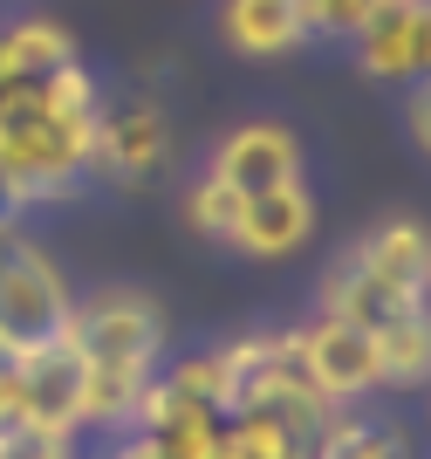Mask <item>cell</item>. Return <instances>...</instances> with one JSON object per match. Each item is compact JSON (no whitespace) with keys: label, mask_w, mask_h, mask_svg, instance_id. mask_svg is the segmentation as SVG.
Here are the masks:
<instances>
[{"label":"cell","mask_w":431,"mask_h":459,"mask_svg":"<svg viewBox=\"0 0 431 459\" xmlns=\"http://www.w3.org/2000/svg\"><path fill=\"white\" fill-rule=\"evenodd\" d=\"M96 76L82 62H62L48 76L0 82V172L28 199H69L90 178V137H96Z\"/></svg>","instance_id":"cell-1"},{"label":"cell","mask_w":431,"mask_h":459,"mask_svg":"<svg viewBox=\"0 0 431 459\" xmlns=\"http://www.w3.org/2000/svg\"><path fill=\"white\" fill-rule=\"evenodd\" d=\"M62 343L82 357V425H96V432H131L137 398H144V384L158 377L165 343H171L165 308L151 302L144 288H103V295L69 308Z\"/></svg>","instance_id":"cell-2"},{"label":"cell","mask_w":431,"mask_h":459,"mask_svg":"<svg viewBox=\"0 0 431 459\" xmlns=\"http://www.w3.org/2000/svg\"><path fill=\"white\" fill-rule=\"evenodd\" d=\"M69 308H75V295L62 281L56 254L35 247L28 233H7L0 240V343L14 357H35V350L62 343Z\"/></svg>","instance_id":"cell-3"},{"label":"cell","mask_w":431,"mask_h":459,"mask_svg":"<svg viewBox=\"0 0 431 459\" xmlns=\"http://www.w3.org/2000/svg\"><path fill=\"white\" fill-rule=\"evenodd\" d=\"M301 377L315 384L329 404H363L370 391H384V350L370 329L342 323V316H315L308 329H295Z\"/></svg>","instance_id":"cell-4"},{"label":"cell","mask_w":431,"mask_h":459,"mask_svg":"<svg viewBox=\"0 0 431 459\" xmlns=\"http://www.w3.org/2000/svg\"><path fill=\"white\" fill-rule=\"evenodd\" d=\"M171 158V124L151 96L131 103H96V137H90V172L116 178V186H137V178H158Z\"/></svg>","instance_id":"cell-5"},{"label":"cell","mask_w":431,"mask_h":459,"mask_svg":"<svg viewBox=\"0 0 431 459\" xmlns=\"http://www.w3.org/2000/svg\"><path fill=\"white\" fill-rule=\"evenodd\" d=\"M357 69L370 82H425L431 69V7L425 0H376L357 35Z\"/></svg>","instance_id":"cell-6"},{"label":"cell","mask_w":431,"mask_h":459,"mask_svg":"<svg viewBox=\"0 0 431 459\" xmlns=\"http://www.w3.org/2000/svg\"><path fill=\"white\" fill-rule=\"evenodd\" d=\"M206 172L220 178V186H233L240 199H254V192H274V186H288V178H301V144H295L288 124L254 117V124H233V131L212 144Z\"/></svg>","instance_id":"cell-7"},{"label":"cell","mask_w":431,"mask_h":459,"mask_svg":"<svg viewBox=\"0 0 431 459\" xmlns=\"http://www.w3.org/2000/svg\"><path fill=\"white\" fill-rule=\"evenodd\" d=\"M21 432H41V439L82 432V357L69 343L21 357Z\"/></svg>","instance_id":"cell-8"},{"label":"cell","mask_w":431,"mask_h":459,"mask_svg":"<svg viewBox=\"0 0 431 459\" xmlns=\"http://www.w3.org/2000/svg\"><path fill=\"white\" fill-rule=\"evenodd\" d=\"M308 233H315V192L301 186V178H288V186H274V192L240 199V220L226 233V247L254 254V261H281V254H295Z\"/></svg>","instance_id":"cell-9"},{"label":"cell","mask_w":431,"mask_h":459,"mask_svg":"<svg viewBox=\"0 0 431 459\" xmlns=\"http://www.w3.org/2000/svg\"><path fill=\"white\" fill-rule=\"evenodd\" d=\"M322 316H342V323H357V329H370V336H376V329L404 323V316H425V302L384 288L376 274L357 268V254H342L336 268L322 274Z\"/></svg>","instance_id":"cell-10"},{"label":"cell","mask_w":431,"mask_h":459,"mask_svg":"<svg viewBox=\"0 0 431 459\" xmlns=\"http://www.w3.org/2000/svg\"><path fill=\"white\" fill-rule=\"evenodd\" d=\"M220 41L246 62H281L301 48L295 0H220Z\"/></svg>","instance_id":"cell-11"},{"label":"cell","mask_w":431,"mask_h":459,"mask_svg":"<svg viewBox=\"0 0 431 459\" xmlns=\"http://www.w3.org/2000/svg\"><path fill=\"white\" fill-rule=\"evenodd\" d=\"M357 268L376 274L384 288H397V295H418L425 302V274H431V240L418 220H384L376 233H363L357 247Z\"/></svg>","instance_id":"cell-12"},{"label":"cell","mask_w":431,"mask_h":459,"mask_svg":"<svg viewBox=\"0 0 431 459\" xmlns=\"http://www.w3.org/2000/svg\"><path fill=\"white\" fill-rule=\"evenodd\" d=\"M308 459H411V439L391 419H363V411L336 404L322 419V432L308 439Z\"/></svg>","instance_id":"cell-13"},{"label":"cell","mask_w":431,"mask_h":459,"mask_svg":"<svg viewBox=\"0 0 431 459\" xmlns=\"http://www.w3.org/2000/svg\"><path fill=\"white\" fill-rule=\"evenodd\" d=\"M62 62H75V35L62 28V21H14V28H0V82H28V76H48V69H62Z\"/></svg>","instance_id":"cell-14"},{"label":"cell","mask_w":431,"mask_h":459,"mask_svg":"<svg viewBox=\"0 0 431 459\" xmlns=\"http://www.w3.org/2000/svg\"><path fill=\"white\" fill-rule=\"evenodd\" d=\"M376 350H384V391H418L431 377V329L425 316H404V323L376 329Z\"/></svg>","instance_id":"cell-15"},{"label":"cell","mask_w":431,"mask_h":459,"mask_svg":"<svg viewBox=\"0 0 431 459\" xmlns=\"http://www.w3.org/2000/svg\"><path fill=\"white\" fill-rule=\"evenodd\" d=\"M233 220H240V192L220 186L212 172H199V178L185 186V227L206 233V240H226V233H233Z\"/></svg>","instance_id":"cell-16"},{"label":"cell","mask_w":431,"mask_h":459,"mask_svg":"<svg viewBox=\"0 0 431 459\" xmlns=\"http://www.w3.org/2000/svg\"><path fill=\"white\" fill-rule=\"evenodd\" d=\"M158 377H165L171 391H185V398L212 404L220 419H226V404H233V377H226V357H220V350H206V357H178V364L158 370Z\"/></svg>","instance_id":"cell-17"},{"label":"cell","mask_w":431,"mask_h":459,"mask_svg":"<svg viewBox=\"0 0 431 459\" xmlns=\"http://www.w3.org/2000/svg\"><path fill=\"white\" fill-rule=\"evenodd\" d=\"M376 0H295L301 14V41H349L370 21Z\"/></svg>","instance_id":"cell-18"},{"label":"cell","mask_w":431,"mask_h":459,"mask_svg":"<svg viewBox=\"0 0 431 459\" xmlns=\"http://www.w3.org/2000/svg\"><path fill=\"white\" fill-rule=\"evenodd\" d=\"M21 432V357L0 343V439Z\"/></svg>","instance_id":"cell-19"},{"label":"cell","mask_w":431,"mask_h":459,"mask_svg":"<svg viewBox=\"0 0 431 459\" xmlns=\"http://www.w3.org/2000/svg\"><path fill=\"white\" fill-rule=\"evenodd\" d=\"M0 459H69V439H41V432H14V439H0Z\"/></svg>","instance_id":"cell-20"},{"label":"cell","mask_w":431,"mask_h":459,"mask_svg":"<svg viewBox=\"0 0 431 459\" xmlns=\"http://www.w3.org/2000/svg\"><path fill=\"white\" fill-rule=\"evenodd\" d=\"M28 206H35V199H28V192H21L14 178L0 172V240H7V233H21V220H28Z\"/></svg>","instance_id":"cell-21"},{"label":"cell","mask_w":431,"mask_h":459,"mask_svg":"<svg viewBox=\"0 0 431 459\" xmlns=\"http://www.w3.org/2000/svg\"><path fill=\"white\" fill-rule=\"evenodd\" d=\"M103 459H165V453H158L144 432H124V439H110V453H103Z\"/></svg>","instance_id":"cell-22"},{"label":"cell","mask_w":431,"mask_h":459,"mask_svg":"<svg viewBox=\"0 0 431 459\" xmlns=\"http://www.w3.org/2000/svg\"><path fill=\"white\" fill-rule=\"evenodd\" d=\"M425 110H431V103H425V90H418L411 96V137H418V144H431V117Z\"/></svg>","instance_id":"cell-23"},{"label":"cell","mask_w":431,"mask_h":459,"mask_svg":"<svg viewBox=\"0 0 431 459\" xmlns=\"http://www.w3.org/2000/svg\"><path fill=\"white\" fill-rule=\"evenodd\" d=\"M206 459H246V453H240V446H233V439H226V425H220V439L206 446Z\"/></svg>","instance_id":"cell-24"}]
</instances>
